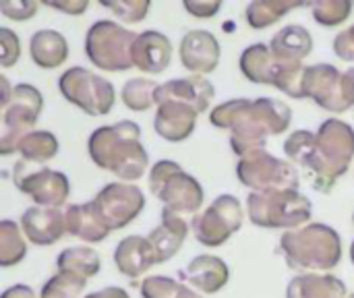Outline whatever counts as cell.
Here are the masks:
<instances>
[{
    "label": "cell",
    "mask_w": 354,
    "mask_h": 298,
    "mask_svg": "<svg viewBox=\"0 0 354 298\" xmlns=\"http://www.w3.org/2000/svg\"><path fill=\"white\" fill-rule=\"evenodd\" d=\"M209 122L230 131L232 151L245 158L266 149L268 137L286 133L292 122V110L286 102L276 97H236L216 106L209 114Z\"/></svg>",
    "instance_id": "obj_1"
},
{
    "label": "cell",
    "mask_w": 354,
    "mask_h": 298,
    "mask_svg": "<svg viewBox=\"0 0 354 298\" xmlns=\"http://www.w3.org/2000/svg\"><path fill=\"white\" fill-rule=\"evenodd\" d=\"M87 149L97 168L112 172L124 183L139 180L149 166V156L141 145V127L133 120L95 129L89 135Z\"/></svg>",
    "instance_id": "obj_2"
},
{
    "label": "cell",
    "mask_w": 354,
    "mask_h": 298,
    "mask_svg": "<svg viewBox=\"0 0 354 298\" xmlns=\"http://www.w3.org/2000/svg\"><path fill=\"white\" fill-rule=\"evenodd\" d=\"M317 135V151L311 164L305 168L311 178V187L319 193H330L338 178L348 172L354 158V129L340 120L328 118Z\"/></svg>",
    "instance_id": "obj_3"
},
{
    "label": "cell",
    "mask_w": 354,
    "mask_h": 298,
    "mask_svg": "<svg viewBox=\"0 0 354 298\" xmlns=\"http://www.w3.org/2000/svg\"><path fill=\"white\" fill-rule=\"evenodd\" d=\"M280 251L288 268L309 270L313 274L334 270L342 259L340 234L328 224H309L288 230L280 239Z\"/></svg>",
    "instance_id": "obj_4"
},
{
    "label": "cell",
    "mask_w": 354,
    "mask_h": 298,
    "mask_svg": "<svg viewBox=\"0 0 354 298\" xmlns=\"http://www.w3.org/2000/svg\"><path fill=\"white\" fill-rule=\"evenodd\" d=\"M311 201L299 189L251 193L247 199L249 220L259 228L297 230L311 218Z\"/></svg>",
    "instance_id": "obj_5"
},
{
    "label": "cell",
    "mask_w": 354,
    "mask_h": 298,
    "mask_svg": "<svg viewBox=\"0 0 354 298\" xmlns=\"http://www.w3.org/2000/svg\"><path fill=\"white\" fill-rule=\"evenodd\" d=\"M149 191L178 216H197L203 205V187L176 162L160 160L149 170Z\"/></svg>",
    "instance_id": "obj_6"
},
{
    "label": "cell",
    "mask_w": 354,
    "mask_h": 298,
    "mask_svg": "<svg viewBox=\"0 0 354 298\" xmlns=\"http://www.w3.org/2000/svg\"><path fill=\"white\" fill-rule=\"evenodd\" d=\"M137 33L118 25L116 21H95L85 35V54L93 66L102 71L120 73L133 66V44Z\"/></svg>",
    "instance_id": "obj_7"
},
{
    "label": "cell",
    "mask_w": 354,
    "mask_h": 298,
    "mask_svg": "<svg viewBox=\"0 0 354 298\" xmlns=\"http://www.w3.org/2000/svg\"><path fill=\"white\" fill-rule=\"evenodd\" d=\"M44 108V97L37 87L29 83H19L12 89V100L2 108V131H0V153L10 156L19 151L21 141L33 133L39 112Z\"/></svg>",
    "instance_id": "obj_8"
},
{
    "label": "cell",
    "mask_w": 354,
    "mask_h": 298,
    "mask_svg": "<svg viewBox=\"0 0 354 298\" xmlns=\"http://www.w3.org/2000/svg\"><path fill=\"white\" fill-rule=\"evenodd\" d=\"M58 89L71 104H75L89 116L108 114L116 100L112 83L83 66L66 68L58 79Z\"/></svg>",
    "instance_id": "obj_9"
},
{
    "label": "cell",
    "mask_w": 354,
    "mask_h": 298,
    "mask_svg": "<svg viewBox=\"0 0 354 298\" xmlns=\"http://www.w3.org/2000/svg\"><path fill=\"white\" fill-rule=\"evenodd\" d=\"M236 176L241 185L253 189V193L299 189L297 168L290 162L272 156L268 149L239 158Z\"/></svg>",
    "instance_id": "obj_10"
},
{
    "label": "cell",
    "mask_w": 354,
    "mask_h": 298,
    "mask_svg": "<svg viewBox=\"0 0 354 298\" xmlns=\"http://www.w3.org/2000/svg\"><path fill=\"white\" fill-rule=\"evenodd\" d=\"M15 187L31 197L35 205L41 207H56L60 209L71 193V185L66 174L52 170L44 164H33L27 160H19L12 170Z\"/></svg>",
    "instance_id": "obj_11"
},
{
    "label": "cell",
    "mask_w": 354,
    "mask_h": 298,
    "mask_svg": "<svg viewBox=\"0 0 354 298\" xmlns=\"http://www.w3.org/2000/svg\"><path fill=\"white\" fill-rule=\"evenodd\" d=\"M243 220H245V212L241 201L234 195H220L205 212L193 216L191 228H193V236L201 245L220 247L241 230Z\"/></svg>",
    "instance_id": "obj_12"
},
{
    "label": "cell",
    "mask_w": 354,
    "mask_h": 298,
    "mask_svg": "<svg viewBox=\"0 0 354 298\" xmlns=\"http://www.w3.org/2000/svg\"><path fill=\"white\" fill-rule=\"evenodd\" d=\"M91 201L110 232L129 226L145 207V195L133 183H110Z\"/></svg>",
    "instance_id": "obj_13"
},
{
    "label": "cell",
    "mask_w": 354,
    "mask_h": 298,
    "mask_svg": "<svg viewBox=\"0 0 354 298\" xmlns=\"http://www.w3.org/2000/svg\"><path fill=\"white\" fill-rule=\"evenodd\" d=\"M342 71H338L334 64L319 62L309 64L305 68V97L313 100L317 106H322L328 112L342 114L348 110L346 97H344V85H342Z\"/></svg>",
    "instance_id": "obj_14"
},
{
    "label": "cell",
    "mask_w": 354,
    "mask_h": 298,
    "mask_svg": "<svg viewBox=\"0 0 354 298\" xmlns=\"http://www.w3.org/2000/svg\"><path fill=\"white\" fill-rule=\"evenodd\" d=\"M220 41L207 29H193L180 39V64L193 75H209L220 64Z\"/></svg>",
    "instance_id": "obj_15"
},
{
    "label": "cell",
    "mask_w": 354,
    "mask_h": 298,
    "mask_svg": "<svg viewBox=\"0 0 354 298\" xmlns=\"http://www.w3.org/2000/svg\"><path fill=\"white\" fill-rule=\"evenodd\" d=\"M21 230L25 239L37 247H50L66 234L64 212L56 207L33 205L21 216Z\"/></svg>",
    "instance_id": "obj_16"
},
{
    "label": "cell",
    "mask_w": 354,
    "mask_h": 298,
    "mask_svg": "<svg viewBox=\"0 0 354 298\" xmlns=\"http://www.w3.org/2000/svg\"><path fill=\"white\" fill-rule=\"evenodd\" d=\"M168 100L189 104L199 114H203L209 108L212 100H214V85L203 75H191V77H183V79H172V81L162 83L158 87V91H156V104H162V102H168Z\"/></svg>",
    "instance_id": "obj_17"
},
{
    "label": "cell",
    "mask_w": 354,
    "mask_h": 298,
    "mask_svg": "<svg viewBox=\"0 0 354 298\" xmlns=\"http://www.w3.org/2000/svg\"><path fill=\"white\" fill-rule=\"evenodd\" d=\"M197 116L199 112L193 106L176 102V100H168V102L158 104L153 129L162 139L178 143L191 137L197 124Z\"/></svg>",
    "instance_id": "obj_18"
},
{
    "label": "cell",
    "mask_w": 354,
    "mask_h": 298,
    "mask_svg": "<svg viewBox=\"0 0 354 298\" xmlns=\"http://www.w3.org/2000/svg\"><path fill=\"white\" fill-rule=\"evenodd\" d=\"M131 58H133L135 68L149 73V75H158L170 66L172 44L160 31H153V29L141 31V33H137V39L133 44Z\"/></svg>",
    "instance_id": "obj_19"
},
{
    "label": "cell",
    "mask_w": 354,
    "mask_h": 298,
    "mask_svg": "<svg viewBox=\"0 0 354 298\" xmlns=\"http://www.w3.org/2000/svg\"><path fill=\"white\" fill-rule=\"evenodd\" d=\"M187 236H189V224L185 222V218L170 209H162V222L147 236L153 249L156 266L170 261L180 251Z\"/></svg>",
    "instance_id": "obj_20"
},
{
    "label": "cell",
    "mask_w": 354,
    "mask_h": 298,
    "mask_svg": "<svg viewBox=\"0 0 354 298\" xmlns=\"http://www.w3.org/2000/svg\"><path fill=\"white\" fill-rule=\"evenodd\" d=\"M114 263H116L118 272L131 280L147 274L156 266L153 249H151L147 236L133 234V236L122 239L114 249Z\"/></svg>",
    "instance_id": "obj_21"
},
{
    "label": "cell",
    "mask_w": 354,
    "mask_h": 298,
    "mask_svg": "<svg viewBox=\"0 0 354 298\" xmlns=\"http://www.w3.org/2000/svg\"><path fill=\"white\" fill-rule=\"evenodd\" d=\"M180 274L185 282H189L195 290L203 295L220 292L228 284V278H230L228 266L216 255H199L191 259V263Z\"/></svg>",
    "instance_id": "obj_22"
},
{
    "label": "cell",
    "mask_w": 354,
    "mask_h": 298,
    "mask_svg": "<svg viewBox=\"0 0 354 298\" xmlns=\"http://www.w3.org/2000/svg\"><path fill=\"white\" fill-rule=\"evenodd\" d=\"M66 234L83 243H100L110 234V228L102 220L93 201L68 205L64 212Z\"/></svg>",
    "instance_id": "obj_23"
},
{
    "label": "cell",
    "mask_w": 354,
    "mask_h": 298,
    "mask_svg": "<svg viewBox=\"0 0 354 298\" xmlns=\"http://www.w3.org/2000/svg\"><path fill=\"white\" fill-rule=\"evenodd\" d=\"M286 298H348V292L332 274H301L290 280Z\"/></svg>",
    "instance_id": "obj_24"
},
{
    "label": "cell",
    "mask_w": 354,
    "mask_h": 298,
    "mask_svg": "<svg viewBox=\"0 0 354 298\" xmlns=\"http://www.w3.org/2000/svg\"><path fill=\"white\" fill-rule=\"evenodd\" d=\"M270 48L280 62H303L313 50V37L303 25H286L272 37Z\"/></svg>",
    "instance_id": "obj_25"
},
{
    "label": "cell",
    "mask_w": 354,
    "mask_h": 298,
    "mask_svg": "<svg viewBox=\"0 0 354 298\" xmlns=\"http://www.w3.org/2000/svg\"><path fill=\"white\" fill-rule=\"evenodd\" d=\"M241 71L243 75L257 85H274L276 75L280 71V60L274 56L272 48L266 44H253L241 54Z\"/></svg>",
    "instance_id": "obj_26"
},
{
    "label": "cell",
    "mask_w": 354,
    "mask_h": 298,
    "mask_svg": "<svg viewBox=\"0 0 354 298\" xmlns=\"http://www.w3.org/2000/svg\"><path fill=\"white\" fill-rule=\"evenodd\" d=\"M29 54L39 68H56L68 58V41L54 29H39L29 39Z\"/></svg>",
    "instance_id": "obj_27"
},
{
    "label": "cell",
    "mask_w": 354,
    "mask_h": 298,
    "mask_svg": "<svg viewBox=\"0 0 354 298\" xmlns=\"http://www.w3.org/2000/svg\"><path fill=\"white\" fill-rule=\"evenodd\" d=\"M301 6L309 4L301 0H253L245 10V19L253 29H266Z\"/></svg>",
    "instance_id": "obj_28"
},
{
    "label": "cell",
    "mask_w": 354,
    "mask_h": 298,
    "mask_svg": "<svg viewBox=\"0 0 354 298\" xmlns=\"http://www.w3.org/2000/svg\"><path fill=\"white\" fill-rule=\"evenodd\" d=\"M56 268H58V272L75 274V276H81L87 280V278H93L100 274L102 259L93 249L81 245V247L64 249L56 259Z\"/></svg>",
    "instance_id": "obj_29"
},
{
    "label": "cell",
    "mask_w": 354,
    "mask_h": 298,
    "mask_svg": "<svg viewBox=\"0 0 354 298\" xmlns=\"http://www.w3.org/2000/svg\"><path fill=\"white\" fill-rule=\"evenodd\" d=\"M21 226L12 220H2L0 222V266L2 268H12L25 259L27 245L23 239Z\"/></svg>",
    "instance_id": "obj_30"
},
{
    "label": "cell",
    "mask_w": 354,
    "mask_h": 298,
    "mask_svg": "<svg viewBox=\"0 0 354 298\" xmlns=\"http://www.w3.org/2000/svg\"><path fill=\"white\" fill-rule=\"evenodd\" d=\"M21 160L33 164H46L58 153V139L50 131H33L19 145Z\"/></svg>",
    "instance_id": "obj_31"
},
{
    "label": "cell",
    "mask_w": 354,
    "mask_h": 298,
    "mask_svg": "<svg viewBox=\"0 0 354 298\" xmlns=\"http://www.w3.org/2000/svg\"><path fill=\"white\" fill-rule=\"evenodd\" d=\"M158 87L160 85L156 81L145 79V77L129 79L122 85V91H120L122 104L129 110H133V112H145V110H149L156 104V91H158Z\"/></svg>",
    "instance_id": "obj_32"
},
{
    "label": "cell",
    "mask_w": 354,
    "mask_h": 298,
    "mask_svg": "<svg viewBox=\"0 0 354 298\" xmlns=\"http://www.w3.org/2000/svg\"><path fill=\"white\" fill-rule=\"evenodd\" d=\"M143 298H201L193 288L166 278V276H149L141 282Z\"/></svg>",
    "instance_id": "obj_33"
},
{
    "label": "cell",
    "mask_w": 354,
    "mask_h": 298,
    "mask_svg": "<svg viewBox=\"0 0 354 298\" xmlns=\"http://www.w3.org/2000/svg\"><path fill=\"white\" fill-rule=\"evenodd\" d=\"M87 286V280L75 274L58 272L44 286L39 298H79Z\"/></svg>",
    "instance_id": "obj_34"
},
{
    "label": "cell",
    "mask_w": 354,
    "mask_h": 298,
    "mask_svg": "<svg viewBox=\"0 0 354 298\" xmlns=\"http://www.w3.org/2000/svg\"><path fill=\"white\" fill-rule=\"evenodd\" d=\"M311 15L319 25L334 27L344 23L353 12V0H315L309 2Z\"/></svg>",
    "instance_id": "obj_35"
},
{
    "label": "cell",
    "mask_w": 354,
    "mask_h": 298,
    "mask_svg": "<svg viewBox=\"0 0 354 298\" xmlns=\"http://www.w3.org/2000/svg\"><path fill=\"white\" fill-rule=\"evenodd\" d=\"M305 64L303 62H280V71L276 75L274 87L284 91L290 97H305Z\"/></svg>",
    "instance_id": "obj_36"
},
{
    "label": "cell",
    "mask_w": 354,
    "mask_h": 298,
    "mask_svg": "<svg viewBox=\"0 0 354 298\" xmlns=\"http://www.w3.org/2000/svg\"><path fill=\"white\" fill-rule=\"evenodd\" d=\"M102 6L112 10L124 23H141L149 12L151 2L149 0H104Z\"/></svg>",
    "instance_id": "obj_37"
},
{
    "label": "cell",
    "mask_w": 354,
    "mask_h": 298,
    "mask_svg": "<svg viewBox=\"0 0 354 298\" xmlns=\"http://www.w3.org/2000/svg\"><path fill=\"white\" fill-rule=\"evenodd\" d=\"M39 8L35 0H0V12L12 21H27Z\"/></svg>",
    "instance_id": "obj_38"
},
{
    "label": "cell",
    "mask_w": 354,
    "mask_h": 298,
    "mask_svg": "<svg viewBox=\"0 0 354 298\" xmlns=\"http://www.w3.org/2000/svg\"><path fill=\"white\" fill-rule=\"evenodd\" d=\"M21 56V41L8 27H0V64L12 66Z\"/></svg>",
    "instance_id": "obj_39"
},
{
    "label": "cell",
    "mask_w": 354,
    "mask_h": 298,
    "mask_svg": "<svg viewBox=\"0 0 354 298\" xmlns=\"http://www.w3.org/2000/svg\"><path fill=\"white\" fill-rule=\"evenodd\" d=\"M334 52H336L338 58H342L346 62H354V25L336 35Z\"/></svg>",
    "instance_id": "obj_40"
},
{
    "label": "cell",
    "mask_w": 354,
    "mask_h": 298,
    "mask_svg": "<svg viewBox=\"0 0 354 298\" xmlns=\"http://www.w3.org/2000/svg\"><path fill=\"white\" fill-rule=\"evenodd\" d=\"M183 4L197 19H209V17H214L222 8L220 0H185Z\"/></svg>",
    "instance_id": "obj_41"
},
{
    "label": "cell",
    "mask_w": 354,
    "mask_h": 298,
    "mask_svg": "<svg viewBox=\"0 0 354 298\" xmlns=\"http://www.w3.org/2000/svg\"><path fill=\"white\" fill-rule=\"evenodd\" d=\"M41 4H46L50 8H56L60 12H66V15H81L89 6L87 0H44Z\"/></svg>",
    "instance_id": "obj_42"
},
{
    "label": "cell",
    "mask_w": 354,
    "mask_h": 298,
    "mask_svg": "<svg viewBox=\"0 0 354 298\" xmlns=\"http://www.w3.org/2000/svg\"><path fill=\"white\" fill-rule=\"evenodd\" d=\"M342 85H344V97H346V104H348V108H353L354 106V66L353 68H348V71H344V75H342Z\"/></svg>",
    "instance_id": "obj_43"
},
{
    "label": "cell",
    "mask_w": 354,
    "mask_h": 298,
    "mask_svg": "<svg viewBox=\"0 0 354 298\" xmlns=\"http://www.w3.org/2000/svg\"><path fill=\"white\" fill-rule=\"evenodd\" d=\"M0 298H37V297H35V292H33L29 286H25V284H17V286L6 288Z\"/></svg>",
    "instance_id": "obj_44"
},
{
    "label": "cell",
    "mask_w": 354,
    "mask_h": 298,
    "mask_svg": "<svg viewBox=\"0 0 354 298\" xmlns=\"http://www.w3.org/2000/svg\"><path fill=\"white\" fill-rule=\"evenodd\" d=\"M85 298H131L129 292L124 288H118V286H108L104 290H97V292H91Z\"/></svg>",
    "instance_id": "obj_45"
},
{
    "label": "cell",
    "mask_w": 354,
    "mask_h": 298,
    "mask_svg": "<svg viewBox=\"0 0 354 298\" xmlns=\"http://www.w3.org/2000/svg\"><path fill=\"white\" fill-rule=\"evenodd\" d=\"M12 89H15V87H10L8 79L2 75V77H0V110L6 108V106L10 104V100H12Z\"/></svg>",
    "instance_id": "obj_46"
},
{
    "label": "cell",
    "mask_w": 354,
    "mask_h": 298,
    "mask_svg": "<svg viewBox=\"0 0 354 298\" xmlns=\"http://www.w3.org/2000/svg\"><path fill=\"white\" fill-rule=\"evenodd\" d=\"M351 261L354 263V241H353V247H351Z\"/></svg>",
    "instance_id": "obj_47"
},
{
    "label": "cell",
    "mask_w": 354,
    "mask_h": 298,
    "mask_svg": "<svg viewBox=\"0 0 354 298\" xmlns=\"http://www.w3.org/2000/svg\"><path fill=\"white\" fill-rule=\"evenodd\" d=\"M348 298H354V292H353V295H351V297H348Z\"/></svg>",
    "instance_id": "obj_48"
},
{
    "label": "cell",
    "mask_w": 354,
    "mask_h": 298,
    "mask_svg": "<svg viewBox=\"0 0 354 298\" xmlns=\"http://www.w3.org/2000/svg\"><path fill=\"white\" fill-rule=\"evenodd\" d=\"M353 222H354V214H353Z\"/></svg>",
    "instance_id": "obj_49"
}]
</instances>
